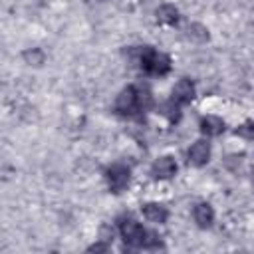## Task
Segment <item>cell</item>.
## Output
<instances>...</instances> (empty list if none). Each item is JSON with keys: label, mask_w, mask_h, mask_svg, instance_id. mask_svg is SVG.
I'll use <instances>...</instances> for the list:
<instances>
[{"label": "cell", "mask_w": 254, "mask_h": 254, "mask_svg": "<svg viewBox=\"0 0 254 254\" xmlns=\"http://www.w3.org/2000/svg\"><path fill=\"white\" fill-rule=\"evenodd\" d=\"M238 137H244V139H254V121H246L242 123L240 127H236L234 131Z\"/></svg>", "instance_id": "obj_14"}, {"label": "cell", "mask_w": 254, "mask_h": 254, "mask_svg": "<svg viewBox=\"0 0 254 254\" xmlns=\"http://www.w3.org/2000/svg\"><path fill=\"white\" fill-rule=\"evenodd\" d=\"M119 230H121V236L123 240L129 244V246H141L147 232L143 230V226L139 222H135L133 218H125L121 224H119Z\"/></svg>", "instance_id": "obj_4"}, {"label": "cell", "mask_w": 254, "mask_h": 254, "mask_svg": "<svg viewBox=\"0 0 254 254\" xmlns=\"http://www.w3.org/2000/svg\"><path fill=\"white\" fill-rule=\"evenodd\" d=\"M179 107H181V103H177L175 99H169V101H165L163 105H161V113L169 119V121H179V117H181V111H179Z\"/></svg>", "instance_id": "obj_12"}, {"label": "cell", "mask_w": 254, "mask_h": 254, "mask_svg": "<svg viewBox=\"0 0 254 254\" xmlns=\"http://www.w3.org/2000/svg\"><path fill=\"white\" fill-rule=\"evenodd\" d=\"M153 177L155 179H171L177 173V163L173 157H161L153 163Z\"/></svg>", "instance_id": "obj_7"}, {"label": "cell", "mask_w": 254, "mask_h": 254, "mask_svg": "<svg viewBox=\"0 0 254 254\" xmlns=\"http://www.w3.org/2000/svg\"><path fill=\"white\" fill-rule=\"evenodd\" d=\"M135 56H137L139 65H141L147 73L165 75V73H169V69H171V60H169L165 54H157V52L151 50L149 46L137 48V50H135Z\"/></svg>", "instance_id": "obj_1"}, {"label": "cell", "mask_w": 254, "mask_h": 254, "mask_svg": "<svg viewBox=\"0 0 254 254\" xmlns=\"http://www.w3.org/2000/svg\"><path fill=\"white\" fill-rule=\"evenodd\" d=\"M210 159V145L206 141H196L190 149H189V163L194 167H202L206 165Z\"/></svg>", "instance_id": "obj_5"}, {"label": "cell", "mask_w": 254, "mask_h": 254, "mask_svg": "<svg viewBox=\"0 0 254 254\" xmlns=\"http://www.w3.org/2000/svg\"><path fill=\"white\" fill-rule=\"evenodd\" d=\"M129 167L121 165V163H115L107 169L105 173V179H107V185L111 189V192H123L129 185Z\"/></svg>", "instance_id": "obj_3"}, {"label": "cell", "mask_w": 254, "mask_h": 254, "mask_svg": "<svg viewBox=\"0 0 254 254\" xmlns=\"http://www.w3.org/2000/svg\"><path fill=\"white\" fill-rule=\"evenodd\" d=\"M115 111L119 115H123V117H133V115H137L141 111L139 101H137L135 85H131V87H127V89H123L119 93V97L115 101Z\"/></svg>", "instance_id": "obj_2"}, {"label": "cell", "mask_w": 254, "mask_h": 254, "mask_svg": "<svg viewBox=\"0 0 254 254\" xmlns=\"http://www.w3.org/2000/svg\"><path fill=\"white\" fill-rule=\"evenodd\" d=\"M24 60H26L30 65H40V64H44V52L38 50V48L28 50V52H24Z\"/></svg>", "instance_id": "obj_13"}, {"label": "cell", "mask_w": 254, "mask_h": 254, "mask_svg": "<svg viewBox=\"0 0 254 254\" xmlns=\"http://www.w3.org/2000/svg\"><path fill=\"white\" fill-rule=\"evenodd\" d=\"M200 131L206 135V137H216L224 131V121L216 115H208L200 121Z\"/></svg>", "instance_id": "obj_9"}, {"label": "cell", "mask_w": 254, "mask_h": 254, "mask_svg": "<svg viewBox=\"0 0 254 254\" xmlns=\"http://www.w3.org/2000/svg\"><path fill=\"white\" fill-rule=\"evenodd\" d=\"M107 250V244H93L89 246V252H105Z\"/></svg>", "instance_id": "obj_16"}, {"label": "cell", "mask_w": 254, "mask_h": 254, "mask_svg": "<svg viewBox=\"0 0 254 254\" xmlns=\"http://www.w3.org/2000/svg\"><path fill=\"white\" fill-rule=\"evenodd\" d=\"M192 97H194V85H192V81L190 79H179L175 83V87H173V97L171 99H175L177 103L183 105V103H190Z\"/></svg>", "instance_id": "obj_6"}, {"label": "cell", "mask_w": 254, "mask_h": 254, "mask_svg": "<svg viewBox=\"0 0 254 254\" xmlns=\"http://www.w3.org/2000/svg\"><path fill=\"white\" fill-rule=\"evenodd\" d=\"M189 32H190V36H192V38H196V40H206V38H208L206 28H204V26H200V24H192V26L189 28Z\"/></svg>", "instance_id": "obj_15"}, {"label": "cell", "mask_w": 254, "mask_h": 254, "mask_svg": "<svg viewBox=\"0 0 254 254\" xmlns=\"http://www.w3.org/2000/svg\"><path fill=\"white\" fill-rule=\"evenodd\" d=\"M143 216H145L149 222L161 224V222H165V220H167L169 212H167V208H165L163 204H157V202H147V204L143 206Z\"/></svg>", "instance_id": "obj_8"}, {"label": "cell", "mask_w": 254, "mask_h": 254, "mask_svg": "<svg viewBox=\"0 0 254 254\" xmlns=\"http://www.w3.org/2000/svg\"><path fill=\"white\" fill-rule=\"evenodd\" d=\"M157 20L161 24H177L179 20V10L171 4H163L159 10H157Z\"/></svg>", "instance_id": "obj_11"}, {"label": "cell", "mask_w": 254, "mask_h": 254, "mask_svg": "<svg viewBox=\"0 0 254 254\" xmlns=\"http://www.w3.org/2000/svg\"><path fill=\"white\" fill-rule=\"evenodd\" d=\"M192 216H194V220H196V224H198V226L206 228V226H210V224H212V220H214V210H212V206H210V204L200 202V204H196V206H194Z\"/></svg>", "instance_id": "obj_10"}]
</instances>
